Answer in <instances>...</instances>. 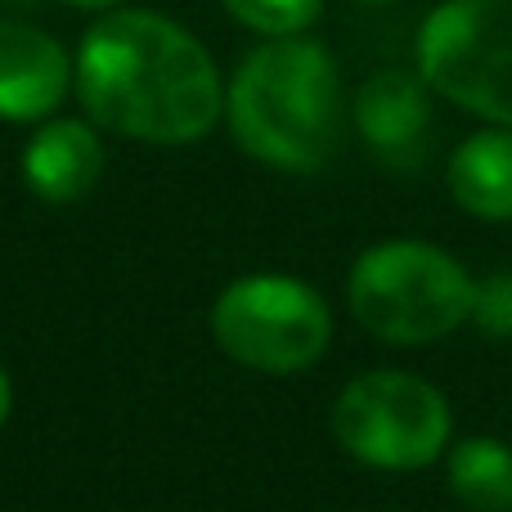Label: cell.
I'll use <instances>...</instances> for the list:
<instances>
[{"label": "cell", "instance_id": "cell-1", "mask_svg": "<svg viewBox=\"0 0 512 512\" xmlns=\"http://www.w3.org/2000/svg\"><path fill=\"white\" fill-rule=\"evenodd\" d=\"M72 90L99 131L144 144H198L225 113L212 50L158 9H104L77 41Z\"/></svg>", "mask_w": 512, "mask_h": 512}, {"label": "cell", "instance_id": "cell-2", "mask_svg": "<svg viewBox=\"0 0 512 512\" xmlns=\"http://www.w3.org/2000/svg\"><path fill=\"white\" fill-rule=\"evenodd\" d=\"M225 122L248 158L274 171H319L342 144V77L310 36L256 45L225 86Z\"/></svg>", "mask_w": 512, "mask_h": 512}, {"label": "cell", "instance_id": "cell-3", "mask_svg": "<svg viewBox=\"0 0 512 512\" xmlns=\"http://www.w3.org/2000/svg\"><path fill=\"white\" fill-rule=\"evenodd\" d=\"M477 279L445 248L418 239L373 243L355 256L346 301L364 333L387 346H432L472 319Z\"/></svg>", "mask_w": 512, "mask_h": 512}, {"label": "cell", "instance_id": "cell-4", "mask_svg": "<svg viewBox=\"0 0 512 512\" xmlns=\"http://www.w3.org/2000/svg\"><path fill=\"white\" fill-rule=\"evenodd\" d=\"M432 95L490 126H512V0H441L414 41Z\"/></svg>", "mask_w": 512, "mask_h": 512}, {"label": "cell", "instance_id": "cell-5", "mask_svg": "<svg viewBox=\"0 0 512 512\" xmlns=\"http://www.w3.org/2000/svg\"><path fill=\"white\" fill-rule=\"evenodd\" d=\"M450 400L405 369H373L333 400V441L378 472H418L450 450Z\"/></svg>", "mask_w": 512, "mask_h": 512}, {"label": "cell", "instance_id": "cell-6", "mask_svg": "<svg viewBox=\"0 0 512 512\" xmlns=\"http://www.w3.org/2000/svg\"><path fill=\"white\" fill-rule=\"evenodd\" d=\"M212 337L243 369L301 373L328 351L333 315L310 283L288 274H248L216 297Z\"/></svg>", "mask_w": 512, "mask_h": 512}, {"label": "cell", "instance_id": "cell-7", "mask_svg": "<svg viewBox=\"0 0 512 512\" xmlns=\"http://www.w3.org/2000/svg\"><path fill=\"white\" fill-rule=\"evenodd\" d=\"M72 90V54L50 32L0 18V122H45Z\"/></svg>", "mask_w": 512, "mask_h": 512}, {"label": "cell", "instance_id": "cell-8", "mask_svg": "<svg viewBox=\"0 0 512 512\" xmlns=\"http://www.w3.org/2000/svg\"><path fill=\"white\" fill-rule=\"evenodd\" d=\"M355 131L387 167H418L432 135V90L418 72L382 68L355 95Z\"/></svg>", "mask_w": 512, "mask_h": 512}, {"label": "cell", "instance_id": "cell-9", "mask_svg": "<svg viewBox=\"0 0 512 512\" xmlns=\"http://www.w3.org/2000/svg\"><path fill=\"white\" fill-rule=\"evenodd\" d=\"M104 176V140L95 122L45 117L23 144V180L41 203H77Z\"/></svg>", "mask_w": 512, "mask_h": 512}, {"label": "cell", "instance_id": "cell-10", "mask_svg": "<svg viewBox=\"0 0 512 512\" xmlns=\"http://www.w3.org/2000/svg\"><path fill=\"white\" fill-rule=\"evenodd\" d=\"M445 185L477 221H512V126L468 135L445 162Z\"/></svg>", "mask_w": 512, "mask_h": 512}, {"label": "cell", "instance_id": "cell-11", "mask_svg": "<svg viewBox=\"0 0 512 512\" xmlns=\"http://www.w3.org/2000/svg\"><path fill=\"white\" fill-rule=\"evenodd\" d=\"M445 481L468 512H512V450L495 436H468L450 445Z\"/></svg>", "mask_w": 512, "mask_h": 512}, {"label": "cell", "instance_id": "cell-12", "mask_svg": "<svg viewBox=\"0 0 512 512\" xmlns=\"http://www.w3.org/2000/svg\"><path fill=\"white\" fill-rule=\"evenodd\" d=\"M221 5L234 23L265 36V41L306 36L315 27V18L324 14V0H221Z\"/></svg>", "mask_w": 512, "mask_h": 512}, {"label": "cell", "instance_id": "cell-13", "mask_svg": "<svg viewBox=\"0 0 512 512\" xmlns=\"http://www.w3.org/2000/svg\"><path fill=\"white\" fill-rule=\"evenodd\" d=\"M486 337H512V270H495L472 292V319Z\"/></svg>", "mask_w": 512, "mask_h": 512}, {"label": "cell", "instance_id": "cell-14", "mask_svg": "<svg viewBox=\"0 0 512 512\" xmlns=\"http://www.w3.org/2000/svg\"><path fill=\"white\" fill-rule=\"evenodd\" d=\"M9 405H14V391H9V378H5V369H0V427H5V418H9Z\"/></svg>", "mask_w": 512, "mask_h": 512}, {"label": "cell", "instance_id": "cell-15", "mask_svg": "<svg viewBox=\"0 0 512 512\" xmlns=\"http://www.w3.org/2000/svg\"><path fill=\"white\" fill-rule=\"evenodd\" d=\"M68 5H77V9H99V14H104V9H117L122 0H68Z\"/></svg>", "mask_w": 512, "mask_h": 512}, {"label": "cell", "instance_id": "cell-16", "mask_svg": "<svg viewBox=\"0 0 512 512\" xmlns=\"http://www.w3.org/2000/svg\"><path fill=\"white\" fill-rule=\"evenodd\" d=\"M364 5H391V0H364Z\"/></svg>", "mask_w": 512, "mask_h": 512}]
</instances>
